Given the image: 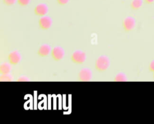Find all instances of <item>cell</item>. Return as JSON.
I'll return each instance as SVG.
<instances>
[{"label": "cell", "mask_w": 154, "mask_h": 124, "mask_svg": "<svg viewBox=\"0 0 154 124\" xmlns=\"http://www.w3.org/2000/svg\"><path fill=\"white\" fill-rule=\"evenodd\" d=\"M16 1L17 0H3L4 2L8 5H11L14 4L16 2Z\"/></svg>", "instance_id": "9a60e30c"}, {"label": "cell", "mask_w": 154, "mask_h": 124, "mask_svg": "<svg viewBox=\"0 0 154 124\" xmlns=\"http://www.w3.org/2000/svg\"><path fill=\"white\" fill-rule=\"evenodd\" d=\"M17 1L20 5H21L22 6H25L30 2L31 0H17Z\"/></svg>", "instance_id": "5bb4252c"}, {"label": "cell", "mask_w": 154, "mask_h": 124, "mask_svg": "<svg viewBox=\"0 0 154 124\" xmlns=\"http://www.w3.org/2000/svg\"><path fill=\"white\" fill-rule=\"evenodd\" d=\"M114 80L116 82H125L127 81V77L124 73H120L115 77Z\"/></svg>", "instance_id": "7c38bea8"}, {"label": "cell", "mask_w": 154, "mask_h": 124, "mask_svg": "<svg viewBox=\"0 0 154 124\" xmlns=\"http://www.w3.org/2000/svg\"><path fill=\"white\" fill-rule=\"evenodd\" d=\"M39 25L42 29H48L52 25V20L48 16H43L40 19Z\"/></svg>", "instance_id": "8992f818"}, {"label": "cell", "mask_w": 154, "mask_h": 124, "mask_svg": "<svg viewBox=\"0 0 154 124\" xmlns=\"http://www.w3.org/2000/svg\"><path fill=\"white\" fill-rule=\"evenodd\" d=\"M123 25L124 29L126 31H131L134 29L135 26V20L134 18L131 16H129L126 18L123 22Z\"/></svg>", "instance_id": "3957f363"}, {"label": "cell", "mask_w": 154, "mask_h": 124, "mask_svg": "<svg viewBox=\"0 0 154 124\" xmlns=\"http://www.w3.org/2000/svg\"><path fill=\"white\" fill-rule=\"evenodd\" d=\"M20 54L17 51H13L10 53L8 56V59L10 64L13 65L17 64L20 60Z\"/></svg>", "instance_id": "52a82bcc"}, {"label": "cell", "mask_w": 154, "mask_h": 124, "mask_svg": "<svg viewBox=\"0 0 154 124\" xmlns=\"http://www.w3.org/2000/svg\"><path fill=\"white\" fill-rule=\"evenodd\" d=\"M64 55V50L60 47H56L54 48L52 51V56L55 60H60L62 59Z\"/></svg>", "instance_id": "5b68a950"}, {"label": "cell", "mask_w": 154, "mask_h": 124, "mask_svg": "<svg viewBox=\"0 0 154 124\" xmlns=\"http://www.w3.org/2000/svg\"><path fill=\"white\" fill-rule=\"evenodd\" d=\"M57 1H58V2L61 5L66 4L69 1V0H57Z\"/></svg>", "instance_id": "ac0fdd59"}, {"label": "cell", "mask_w": 154, "mask_h": 124, "mask_svg": "<svg viewBox=\"0 0 154 124\" xmlns=\"http://www.w3.org/2000/svg\"><path fill=\"white\" fill-rule=\"evenodd\" d=\"M143 4V0H132L131 2V7L134 10L139 9Z\"/></svg>", "instance_id": "8fae6325"}, {"label": "cell", "mask_w": 154, "mask_h": 124, "mask_svg": "<svg viewBox=\"0 0 154 124\" xmlns=\"http://www.w3.org/2000/svg\"><path fill=\"white\" fill-rule=\"evenodd\" d=\"M109 65V60L108 58L105 56L99 57L96 61V68L100 71L106 70Z\"/></svg>", "instance_id": "6da1fadb"}, {"label": "cell", "mask_w": 154, "mask_h": 124, "mask_svg": "<svg viewBox=\"0 0 154 124\" xmlns=\"http://www.w3.org/2000/svg\"><path fill=\"white\" fill-rule=\"evenodd\" d=\"M145 1L147 4H152L154 2V0H145Z\"/></svg>", "instance_id": "d6986e66"}, {"label": "cell", "mask_w": 154, "mask_h": 124, "mask_svg": "<svg viewBox=\"0 0 154 124\" xmlns=\"http://www.w3.org/2000/svg\"><path fill=\"white\" fill-rule=\"evenodd\" d=\"M51 51V47L47 44L42 45L38 51V53L40 56H46Z\"/></svg>", "instance_id": "9c48e42d"}, {"label": "cell", "mask_w": 154, "mask_h": 124, "mask_svg": "<svg viewBox=\"0 0 154 124\" xmlns=\"http://www.w3.org/2000/svg\"><path fill=\"white\" fill-rule=\"evenodd\" d=\"M48 11V6L45 4H39L35 8V13L38 16H45Z\"/></svg>", "instance_id": "ba28073f"}, {"label": "cell", "mask_w": 154, "mask_h": 124, "mask_svg": "<svg viewBox=\"0 0 154 124\" xmlns=\"http://www.w3.org/2000/svg\"><path fill=\"white\" fill-rule=\"evenodd\" d=\"M11 71V67L8 63H4L0 66V73L2 74H9Z\"/></svg>", "instance_id": "30bf717a"}, {"label": "cell", "mask_w": 154, "mask_h": 124, "mask_svg": "<svg viewBox=\"0 0 154 124\" xmlns=\"http://www.w3.org/2000/svg\"><path fill=\"white\" fill-rule=\"evenodd\" d=\"M149 70L150 71H154V59L152 60L150 64H149Z\"/></svg>", "instance_id": "2e32d148"}, {"label": "cell", "mask_w": 154, "mask_h": 124, "mask_svg": "<svg viewBox=\"0 0 154 124\" xmlns=\"http://www.w3.org/2000/svg\"><path fill=\"white\" fill-rule=\"evenodd\" d=\"M0 80L2 82H9L13 80V77L11 75L9 74H2V76L0 77Z\"/></svg>", "instance_id": "4fadbf2b"}, {"label": "cell", "mask_w": 154, "mask_h": 124, "mask_svg": "<svg viewBox=\"0 0 154 124\" xmlns=\"http://www.w3.org/2000/svg\"><path fill=\"white\" fill-rule=\"evenodd\" d=\"M86 58L85 53L82 51H75L72 55V60L76 64H82Z\"/></svg>", "instance_id": "7a4b0ae2"}, {"label": "cell", "mask_w": 154, "mask_h": 124, "mask_svg": "<svg viewBox=\"0 0 154 124\" xmlns=\"http://www.w3.org/2000/svg\"><path fill=\"white\" fill-rule=\"evenodd\" d=\"M153 77H154V71H153Z\"/></svg>", "instance_id": "ffe728a7"}, {"label": "cell", "mask_w": 154, "mask_h": 124, "mask_svg": "<svg viewBox=\"0 0 154 124\" xmlns=\"http://www.w3.org/2000/svg\"><path fill=\"white\" fill-rule=\"evenodd\" d=\"M29 79L27 78L26 77H24V76H22L19 78L17 79V81H20V82H26V81H29Z\"/></svg>", "instance_id": "e0dca14e"}, {"label": "cell", "mask_w": 154, "mask_h": 124, "mask_svg": "<svg viewBox=\"0 0 154 124\" xmlns=\"http://www.w3.org/2000/svg\"><path fill=\"white\" fill-rule=\"evenodd\" d=\"M92 78V72L88 68H84L79 73V79L81 81L88 82Z\"/></svg>", "instance_id": "277c9868"}]
</instances>
